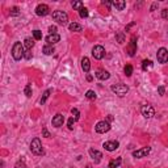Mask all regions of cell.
<instances>
[{
    "label": "cell",
    "instance_id": "19",
    "mask_svg": "<svg viewBox=\"0 0 168 168\" xmlns=\"http://www.w3.org/2000/svg\"><path fill=\"white\" fill-rule=\"evenodd\" d=\"M69 29L71 32H81L83 30V26H81L80 24H76V23H71L69 25Z\"/></svg>",
    "mask_w": 168,
    "mask_h": 168
},
{
    "label": "cell",
    "instance_id": "21",
    "mask_svg": "<svg viewBox=\"0 0 168 168\" xmlns=\"http://www.w3.org/2000/svg\"><path fill=\"white\" fill-rule=\"evenodd\" d=\"M33 46H34V40H32V38H25V41H24V47L25 49L30 50Z\"/></svg>",
    "mask_w": 168,
    "mask_h": 168
},
{
    "label": "cell",
    "instance_id": "42",
    "mask_svg": "<svg viewBox=\"0 0 168 168\" xmlns=\"http://www.w3.org/2000/svg\"><path fill=\"white\" fill-rule=\"evenodd\" d=\"M87 80H88V81L92 80V76H91V75H88V76H87Z\"/></svg>",
    "mask_w": 168,
    "mask_h": 168
},
{
    "label": "cell",
    "instance_id": "43",
    "mask_svg": "<svg viewBox=\"0 0 168 168\" xmlns=\"http://www.w3.org/2000/svg\"><path fill=\"white\" fill-rule=\"evenodd\" d=\"M156 5H158V4H152V7H151V11H154V9H155V8H156Z\"/></svg>",
    "mask_w": 168,
    "mask_h": 168
},
{
    "label": "cell",
    "instance_id": "41",
    "mask_svg": "<svg viewBox=\"0 0 168 168\" xmlns=\"http://www.w3.org/2000/svg\"><path fill=\"white\" fill-rule=\"evenodd\" d=\"M101 4L102 5H106V7H110V5H112V3H110V2H102Z\"/></svg>",
    "mask_w": 168,
    "mask_h": 168
},
{
    "label": "cell",
    "instance_id": "36",
    "mask_svg": "<svg viewBox=\"0 0 168 168\" xmlns=\"http://www.w3.org/2000/svg\"><path fill=\"white\" fill-rule=\"evenodd\" d=\"M42 134H44V137L45 138H50V137H51V135H50V133H49V131H47V129H42Z\"/></svg>",
    "mask_w": 168,
    "mask_h": 168
},
{
    "label": "cell",
    "instance_id": "14",
    "mask_svg": "<svg viewBox=\"0 0 168 168\" xmlns=\"http://www.w3.org/2000/svg\"><path fill=\"white\" fill-rule=\"evenodd\" d=\"M137 38L135 37H133L131 38V41H130V45L127 46V53H129V55L130 57H134V54H135V51H137Z\"/></svg>",
    "mask_w": 168,
    "mask_h": 168
},
{
    "label": "cell",
    "instance_id": "34",
    "mask_svg": "<svg viewBox=\"0 0 168 168\" xmlns=\"http://www.w3.org/2000/svg\"><path fill=\"white\" fill-rule=\"evenodd\" d=\"M79 15H80V17H81V19H85V17L88 16V9H87V8H83V9H80V11H79Z\"/></svg>",
    "mask_w": 168,
    "mask_h": 168
},
{
    "label": "cell",
    "instance_id": "4",
    "mask_svg": "<svg viewBox=\"0 0 168 168\" xmlns=\"http://www.w3.org/2000/svg\"><path fill=\"white\" fill-rule=\"evenodd\" d=\"M112 91L117 96L122 97V96H125L129 92V87L126 84H116V85H112Z\"/></svg>",
    "mask_w": 168,
    "mask_h": 168
},
{
    "label": "cell",
    "instance_id": "38",
    "mask_svg": "<svg viewBox=\"0 0 168 168\" xmlns=\"http://www.w3.org/2000/svg\"><path fill=\"white\" fill-rule=\"evenodd\" d=\"M24 58H26V59H30V58H32L30 50H26V51H25V54H24Z\"/></svg>",
    "mask_w": 168,
    "mask_h": 168
},
{
    "label": "cell",
    "instance_id": "13",
    "mask_svg": "<svg viewBox=\"0 0 168 168\" xmlns=\"http://www.w3.org/2000/svg\"><path fill=\"white\" fill-rule=\"evenodd\" d=\"M63 122H64V117L62 116V114H57V116L53 117V121H51L53 126L60 127V126H63Z\"/></svg>",
    "mask_w": 168,
    "mask_h": 168
},
{
    "label": "cell",
    "instance_id": "1",
    "mask_svg": "<svg viewBox=\"0 0 168 168\" xmlns=\"http://www.w3.org/2000/svg\"><path fill=\"white\" fill-rule=\"evenodd\" d=\"M24 45L21 44V42H16L15 45H13L12 47V57L15 60H20L21 58H24Z\"/></svg>",
    "mask_w": 168,
    "mask_h": 168
},
{
    "label": "cell",
    "instance_id": "24",
    "mask_svg": "<svg viewBox=\"0 0 168 168\" xmlns=\"http://www.w3.org/2000/svg\"><path fill=\"white\" fill-rule=\"evenodd\" d=\"M124 72L126 76H131V74H133V66L131 64H126L124 69Z\"/></svg>",
    "mask_w": 168,
    "mask_h": 168
},
{
    "label": "cell",
    "instance_id": "18",
    "mask_svg": "<svg viewBox=\"0 0 168 168\" xmlns=\"http://www.w3.org/2000/svg\"><path fill=\"white\" fill-rule=\"evenodd\" d=\"M112 5H113L116 9L122 11V9L125 8V7H126V3L122 2V0H114V2H112Z\"/></svg>",
    "mask_w": 168,
    "mask_h": 168
},
{
    "label": "cell",
    "instance_id": "33",
    "mask_svg": "<svg viewBox=\"0 0 168 168\" xmlns=\"http://www.w3.org/2000/svg\"><path fill=\"white\" fill-rule=\"evenodd\" d=\"M20 15V11L17 7H12L11 8V16H19Z\"/></svg>",
    "mask_w": 168,
    "mask_h": 168
},
{
    "label": "cell",
    "instance_id": "6",
    "mask_svg": "<svg viewBox=\"0 0 168 168\" xmlns=\"http://www.w3.org/2000/svg\"><path fill=\"white\" fill-rule=\"evenodd\" d=\"M92 55H93V58L95 59H102L105 57V49L102 47L101 45H96L93 46V49H92Z\"/></svg>",
    "mask_w": 168,
    "mask_h": 168
},
{
    "label": "cell",
    "instance_id": "30",
    "mask_svg": "<svg viewBox=\"0 0 168 168\" xmlns=\"http://www.w3.org/2000/svg\"><path fill=\"white\" fill-rule=\"evenodd\" d=\"M116 38H117V41H118V44H124L125 42V34L124 33H117Z\"/></svg>",
    "mask_w": 168,
    "mask_h": 168
},
{
    "label": "cell",
    "instance_id": "22",
    "mask_svg": "<svg viewBox=\"0 0 168 168\" xmlns=\"http://www.w3.org/2000/svg\"><path fill=\"white\" fill-rule=\"evenodd\" d=\"M42 51H44L45 55H51L53 53H54V47H53L51 45H46V46H44Z\"/></svg>",
    "mask_w": 168,
    "mask_h": 168
},
{
    "label": "cell",
    "instance_id": "23",
    "mask_svg": "<svg viewBox=\"0 0 168 168\" xmlns=\"http://www.w3.org/2000/svg\"><path fill=\"white\" fill-rule=\"evenodd\" d=\"M50 93H51V89H46V91L44 92V95H42V97H41V104H45L46 100L49 99Z\"/></svg>",
    "mask_w": 168,
    "mask_h": 168
},
{
    "label": "cell",
    "instance_id": "37",
    "mask_svg": "<svg viewBox=\"0 0 168 168\" xmlns=\"http://www.w3.org/2000/svg\"><path fill=\"white\" fill-rule=\"evenodd\" d=\"M49 32H50V34H57V26H50Z\"/></svg>",
    "mask_w": 168,
    "mask_h": 168
},
{
    "label": "cell",
    "instance_id": "12",
    "mask_svg": "<svg viewBox=\"0 0 168 168\" xmlns=\"http://www.w3.org/2000/svg\"><path fill=\"white\" fill-rule=\"evenodd\" d=\"M89 155H91V158L93 159V162H95V163H100V162H101L102 154L100 152V151H97V150L91 148V150H89Z\"/></svg>",
    "mask_w": 168,
    "mask_h": 168
},
{
    "label": "cell",
    "instance_id": "25",
    "mask_svg": "<svg viewBox=\"0 0 168 168\" xmlns=\"http://www.w3.org/2000/svg\"><path fill=\"white\" fill-rule=\"evenodd\" d=\"M72 8L76 9V11H80V9L84 8V5H83L81 2H72Z\"/></svg>",
    "mask_w": 168,
    "mask_h": 168
},
{
    "label": "cell",
    "instance_id": "32",
    "mask_svg": "<svg viewBox=\"0 0 168 168\" xmlns=\"http://www.w3.org/2000/svg\"><path fill=\"white\" fill-rule=\"evenodd\" d=\"M15 168H28V167H26V164H25L24 160L21 159V160H19V162L15 164Z\"/></svg>",
    "mask_w": 168,
    "mask_h": 168
},
{
    "label": "cell",
    "instance_id": "26",
    "mask_svg": "<svg viewBox=\"0 0 168 168\" xmlns=\"http://www.w3.org/2000/svg\"><path fill=\"white\" fill-rule=\"evenodd\" d=\"M150 67H152V62H151V60H147V59L143 60V63H142V69L146 71L147 69H150Z\"/></svg>",
    "mask_w": 168,
    "mask_h": 168
},
{
    "label": "cell",
    "instance_id": "20",
    "mask_svg": "<svg viewBox=\"0 0 168 168\" xmlns=\"http://www.w3.org/2000/svg\"><path fill=\"white\" fill-rule=\"evenodd\" d=\"M121 163H122V159H121V158L113 159V160H110V163H109V166H108V168H118Z\"/></svg>",
    "mask_w": 168,
    "mask_h": 168
},
{
    "label": "cell",
    "instance_id": "44",
    "mask_svg": "<svg viewBox=\"0 0 168 168\" xmlns=\"http://www.w3.org/2000/svg\"><path fill=\"white\" fill-rule=\"evenodd\" d=\"M87 168H91V166H87Z\"/></svg>",
    "mask_w": 168,
    "mask_h": 168
},
{
    "label": "cell",
    "instance_id": "29",
    "mask_svg": "<svg viewBox=\"0 0 168 168\" xmlns=\"http://www.w3.org/2000/svg\"><path fill=\"white\" fill-rule=\"evenodd\" d=\"M33 37H34V40L40 41V40H42V33L40 30H33Z\"/></svg>",
    "mask_w": 168,
    "mask_h": 168
},
{
    "label": "cell",
    "instance_id": "35",
    "mask_svg": "<svg viewBox=\"0 0 168 168\" xmlns=\"http://www.w3.org/2000/svg\"><path fill=\"white\" fill-rule=\"evenodd\" d=\"M74 122H75V120L72 118V117H71V118L69 120V124H67V125H69V129H70V130H72V129H74Z\"/></svg>",
    "mask_w": 168,
    "mask_h": 168
},
{
    "label": "cell",
    "instance_id": "31",
    "mask_svg": "<svg viewBox=\"0 0 168 168\" xmlns=\"http://www.w3.org/2000/svg\"><path fill=\"white\" fill-rule=\"evenodd\" d=\"M24 92H25V95H26V97H30V96H32V85L28 84L26 87H25Z\"/></svg>",
    "mask_w": 168,
    "mask_h": 168
},
{
    "label": "cell",
    "instance_id": "40",
    "mask_svg": "<svg viewBox=\"0 0 168 168\" xmlns=\"http://www.w3.org/2000/svg\"><path fill=\"white\" fill-rule=\"evenodd\" d=\"M158 92H159L160 96H163V95H164V87H159V88H158Z\"/></svg>",
    "mask_w": 168,
    "mask_h": 168
},
{
    "label": "cell",
    "instance_id": "9",
    "mask_svg": "<svg viewBox=\"0 0 168 168\" xmlns=\"http://www.w3.org/2000/svg\"><path fill=\"white\" fill-rule=\"evenodd\" d=\"M49 12H50V8H49V5H46V4H40L35 8V15L37 16H46Z\"/></svg>",
    "mask_w": 168,
    "mask_h": 168
},
{
    "label": "cell",
    "instance_id": "5",
    "mask_svg": "<svg viewBox=\"0 0 168 168\" xmlns=\"http://www.w3.org/2000/svg\"><path fill=\"white\" fill-rule=\"evenodd\" d=\"M95 130H96V133H99V134L108 133L110 130V125H109V122H106V121H100V122L96 124Z\"/></svg>",
    "mask_w": 168,
    "mask_h": 168
},
{
    "label": "cell",
    "instance_id": "10",
    "mask_svg": "<svg viewBox=\"0 0 168 168\" xmlns=\"http://www.w3.org/2000/svg\"><path fill=\"white\" fill-rule=\"evenodd\" d=\"M150 151H151V148L150 147H143V148H141V150H137V151H134L133 152V156L134 158H145V156H147Z\"/></svg>",
    "mask_w": 168,
    "mask_h": 168
},
{
    "label": "cell",
    "instance_id": "15",
    "mask_svg": "<svg viewBox=\"0 0 168 168\" xmlns=\"http://www.w3.org/2000/svg\"><path fill=\"white\" fill-rule=\"evenodd\" d=\"M60 41V35L57 33V34H49L47 37H46V42H47V45H54L57 42Z\"/></svg>",
    "mask_w": 168,
    "mask_h": 168
},
{
    "label": "cell",
    "instance_id": "17",
    "mask_svg": "<svg viewBox=\"0 0 168 168\" xmlns=\"http://www.w3.org/2000/svg\"><path fill=\"white\" fill-rule=\"evenodd\" d=\"M81 69H83L84 72H89V70H91V62H89V59L87 57H84L81 59Z\"/></svg>",
    "mask_w": 168,
    "mask_h": 168
},
{
    "label": "cell",
    "instance_id": "3",
    "mask_svg": "<svg viewBox=\"0 0 168 168\" xmlns=\"http://www.w3.org/2000/svg\"><path fill=\"white\" fill-rule=\"evenodd\" d=\"M30 151L34 154V155H44V147H42V143L40 141V138H34L30 143Z\"/></svg>",
    "mask_w": 168,
    "mask_h": 168
},
{
    "label": "cell",
    "instance_id": "11",
    "mask_svg": "<svg viewBox=\"0 0 168 168\" xmlns=\"http://www.w3.org/2000/svg\"><path fill=\"white\" fill-rule=\"evenodd\" d=\"M120 147V143L117 141H108L104 143V148L106 151H114V150H117Z\"/></svg>",
    "mask_w": 168,
    "mask_h": 168
},
{
    "label": "cell",
    "instance_id": "39",
    "mask_svg": "<svg viewBox=\"0 0 168 168\" xmlns=\"http://www.w3.org/2000/svg\"><path fill=\"white\" fill-rule=\"evenodd\" d=\"M162 17L163 19H168V9H163L162 11Z\"/></svg>",
    "mask_w": 168,
    "mask_h": 168
},
{
    "label": "cell",
    "instance_id": "7",
    "mask_svg": "<svg viewBox=\"0 0 168 168\" xmlns=\"http://www.w3.org/2000/svg\"><path fill=\"white\" fill-rule=\"evenodd\" d=\"M141 112H142V116H143L145 118H152V117L155 116V109H154L151 105H143Z\"/></svg>",
    "mask_w": 168,
    "mask_h": 168
},
{
    "label": "cell",
    "instance_id": "16",
    "mask_svg": "<svg viewBox=\"0 0 168 168\" xmlns=\"http://www.w3.org/2000/svg\"><path fill=\"white\" fill-rule=\"evenodd\" d=\"M109 76H110V74L105 70H99L97 72H96V78L100 80H106V79H109Z\"/></svg>",
    "mask_w": 168,
    "mask_h": 168
},
{
    "label": "cell",
    "instance_id": "2",
    "mask_svg": "<svg viewBox=\"0 0 168 168\" xmlns=\"http://www.w3.org/2000/svg\"><path fill=\"white\" fill-rule=\"evenodd\" d=\"M53 19L59 25H66L69 23V15L64 11H55V12H53Z\"/></svg>",
    "mask_w": 168,
    "mask_h": 168
},
{
    "label": "cell",
    "instance_id": "8",
    "mask_svg": "<svg viewBox=\"0 0 168 168\" xmlns=\"http://www.w3.org/2000/svg\"><path fill=\"white\" fill-rule=\"evenodd\" d=\"M159 63H167L168 62V50L166 47H160L158 50V54H156Z\"/></svg>",
    "mask_w": 168,
    "mask_h": 168
},
{
    "label": "cell",
    "instance_id": "28",
    "mask_svg": "<svg viewBox=\"0 0 168 168\" xmlns=\"http://www.w3.org/2000/svg\"><path fill=\"white\" fill-rule=\"evenodd\" d=\"M85 97H87L88 100H95L96 99V93H95V91H87V93H85Z\"/></svg>",
    "mask_w": 168,
    "mask_h": 168
},
{
    "label": "cell",
    "instance_id": "27",
    "mask_svg": "<svg viewBox=\"0 0 168 168\" xmlns=\"http://www.w3.org/2000/svg\"><path fill=\"white\" fill-rule=\"evenodd\" d=\"M71 114H72V118H74L75 121H78V120H79L80 113H79V110H78L76 108H74L72 110H71Z\"/></svg>",
    "mask_w": 168,
    "mask_h": 168
}]
</instances>
